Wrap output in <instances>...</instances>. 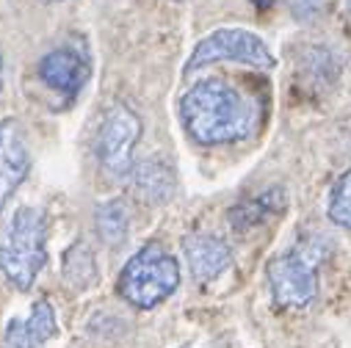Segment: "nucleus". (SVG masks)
<instances>
[{"label":"nucleus","instance_id":"1","mask_svg":"<svg viewBox=\"0 0 351 348\" xmlns=\"http://www.w3.org/2000/svg\"><path fill=\"white\" fill-rule=\"evenodd\" d=\"M180 119L197 144L219 147L246 138L254 130L257 108L232 83L210 77L180 97Z\"/></svg>","mask_w":351,"mask_h":348},{"label":"nucleus","instance_id":"2","mask_svg":"<svg viewBox=\"0 0 351 348\" xmlns=\"http://www.w3.org/2000/svg\"><path fill=\"white\" fill-rule=\"evenodd\" d=\"M47 263V221L36 208H17L0 235V274L17 290H31Z\"/></svg>","mask_w":351,"mask_h":348},{"label":"nucleus","instance_id":"3","mask_svg":"<svg viewBox=\"0 0 351 348\" xmlns=\"http://www.w3.org/2000/svg\"><path fill=\"white\" fill-rule=\"evenodd\" d=\"M180 285V266L174 254H169L160 243H149L138 249L119 274V296L138 307L152 310L166 301Z\"/></svg>","mask_w":351,"mask_h":348},{"label":"nucleus","instance_id":"4","mask_svg":"<svg viewBox=\"0 0 351 348\" xmlns=\"http://www.w3.org/2000/svg\"><path fill=\"white\" fill-rule=\"evenodd\" d=\"M221 61H232V64H243L254 69H271L277 64L274 53L257 34L246 28H216L213 34L199 39L194 53L189 55L186 75L202 66H210V64H221Z\"/></svg>","mask_w":351,"mask_h":348},{"label":"nucleus","instance_id":"5","mask_svg":"<svg viewBox=\"0 0 351 348\" xmlns=\"http://www.w3.org/2000/svg\"><path fill=\"white\" fill-rule=\"evenodd\" d=\"M269 288L277 307L304 310L318 293V257L304 246L277 254L269 263Z\"/></svg>","mask_w":351,"mask_h":348},{"label":"nucleus","instance_id":"6","mask_svg":"<svg viewBox=\"0 0 351 348\" xmlns=\"http://www.w3.org/2000/svg\"><path fill=\"white\" fill-rule=\"evenodd\" d=\"M141 138V119L128 105H111L97 133V158L111 177H130L133 149Z\"/></svg>","mask_w":351,"mask_h":348},{"label":"nucleus","instance_id":"7","mask_svg":"<svg viewBox=\"0 0 351 348\" xmlns=\"http://www.w3.org/2000/svg\"><path fill=\"white\" fill-rule=\"evenodd\" d=\"M39 77L45 86H50L53 92L66 95L69 100L77 97L83 92L86 80L92 75V61L86 55V50L75 47V45H64L50 50L42 61H39Z\"/></svg>","mask_w":351,"mask_h":348},{"label":"nucleus","instance_id":"8","mask_svg":"<svg viewBox=\"0 0 351 348\" xmlns=\"http://www.w3.org/2000/svg\"><path fill=\"white\" fill-rule=\"evenodd\" d=\"M31 169L28 144L17 119H0V210L23 186Z\"/></svg>","mask_w":351,"mask_h":348},{"label":"nucleus","instance_id":"9","mask_svg":"<svg viewBox=\"0 0 351 348\" xmlns=\"http://www.w3.org/2000/svg\"><path fill=\"white\" fill-rule=\"evenodd\" d=\"M183 254H186V263H189L191 277L199 285L213 282L230 266V246L221 238H216V235H205V232L189 235L183 240Z\"/></svg>","mask_w":351,"mask_h":348},{"label":"nucleus","instance_id":"10","mask_svg":"<svg viewBox=\"0 0 351 348\" xmlns=\"http://www.w3.org/2000/svg\"><path fill=\"white\" fill-rule=\"evenodd\" d=\"M58 334V321L47 299H39L28 318H14L6 329V348H42Z\"/></svg>","mask_w":351,"mask_h":348},{"label":"nucleus","instance_id":"11","mask_svg":"<svg viewBox=\"0 0 351 348\" xmlns=\"http://www.w3.org/2000/svg\"><path fill=\"white\" fill-rule=\"evenodd\" d=\"M130 180H133V191L144 202H152V205L169 202L174 188H178V183H174V171L169 169V163H163L158 158L136 163L133 171H130Z\"/></svg>","mask_w":351,"mask_h":348},{"label":"nucleus","instance_id":"12","mask_svg":"<svg viewBox=\"0 0 351 348\" xmlns=\"http://www.w3.org/2000/svg\"><path fill=\"white\" fill-rule=\"evenodd\" d=\"M64 279L83 290L97 279V269H95V254L86 243H75L66 254H64Z\"/></svg>","mask_w":351,"mask_h":348},{"label":"nucleus","instance_id":"13","mask_svg":"<svg viewBox=\"0 0 351 348\" xmlns=\"http://www.w3.org/2000/svg\"><path fill=\"white\" fill-rule=\"evenodd\" d=\"M326 216L332 224L351 229V169L335 180L329 191V202H326Z\"/></svg>","mask_w":351,"mask_h":348},{"label":"nucleus","instance_id":"14","mask_svg":"<svg viewBox=\"0 0 351 348\" xmlns=\"http://www.w3.org/2000/svg\"><path fill=\"white\" fill-rule=\"evenodd\" d=\"M97 227L100 235L106 238V243L119 246L128 238V210L122 202H106L97 213Z\"/></svg>","mask_w":351,"mask_h":348},{"label":"nucleus","instance_id":"15","mask_svg":"<svg viewBox=\"0 0 351 348\" xmlns=\"http://www.w3.org/2000/svg\"><path fill=\"white\" fill-rule=\"evenodd\" d=\"M252 3L257 6V9H269V6H274L277 0H252Z\"/></svg>","mask_w":351,"mask_h":348},{"label":"nucleus","instance_id":"16","mask_svg":"<svg viewBox=\"0 0 351 348\" xmlns=\"http://www.w3.org/2000/svg\"><path fill=\"white\" fill-rule=\"evenodd\" d=\"M0 86H3V58H0Z\"/></svg>","mask_w":351,"mask_h":348},{"label":"nucleus","instance_id":"17","mask_svg":"<svg viewBox=\"0 0 351 348\" xmlns=\"http://www.w3.org/2000/svg\"><path fill=\"white\" fill-rule=\"evenodd\" d=\"M42 3H61V0H42Z\"/></svg>","mask_w":351,"mask_h":348},{"label":"nucleus","instance_id":"18","mask_svg":"<svg viewBox=\"0 0 351 348\" xmlns=\"http://www.w3.org/2000/svg\"><path fill=\"white\" fill-rule=\"evenodd\" d=\"M346 6H348V12H351V0H346Z\"/></svg>","mask_w":351,"mask_h":348}]
</instances>
